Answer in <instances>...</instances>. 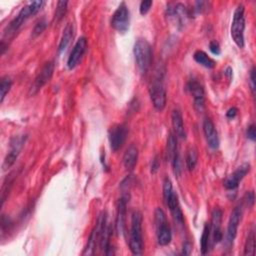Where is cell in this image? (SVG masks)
Here are the masks:
<instances>
[{"instance_id":"cell-37","label":"cell","mask_w":256,"mask_h":256,"mask_svg":"<svg viewBox=\"0 0 256 256\" xmlns=\"http://www.w3.org/2000/svg\"><path fill=\"white\" fill-rule=\"evenodd\" d=\"M246 196H247V204L248 205H253V203H254V199H255V197H254V193L251 191V192H248L247 194H246Z\"/></svg>"},{"instance_id":"cell-32","label":"cell","mask_w":256,"mask_h":256,"mask_svg":"<svg viewBox=\"0 0 256 256\" xmlns=\"http://www.w3.org/2000/svg\"><path fill=\"white\" fill-rule=\"evenodd\" d=\"M209 49L211 51L212 54L214 55H219L221 53V49H220V45L216 40H212L209 43Z\"/></svg>"},{"instance_id":"cell-20","label":"cell","mask_w":256,"mask_h":256,"mask_svg":"<svg viewBox=\"0 0 256 256\" xmlns=\"http://www.w3.org/2000/svg\"><path fill=\"white\" fill-rule=\"evenodd\" d=\"M138 160V148L131 144L125 151L123 155V165L128 171L134 170Z\"/></svg>"},{"instance_id":"cell-9","label":"cell","mask_w":256,"mask_h":256,"mask_svg":"<svg viewBox=\"0 0 256 256\" xmlns=\"http://www.w3.org/2000/svg\"><path fill=\"white\" fill-rule=\"evenodd\" d=\"M54 73V63L52 61L46 62L44 64V66L41 68L40 72L37 74V76L35 77L31 87L29 88V96H33L36 93L39 92V90L50 81V79L52 78Z\"/></svg>"},{"instance_id":"cell-14","label":"cell","mask_w":256,"mask_h":256,"mask_svg":"<svg viewBox=\"0 0 256 256\" xmlns=\"http://www.w3.org/2000/svg\"><path fill=\"white\" fill-rule=\"evenodd\" d=\"M250 171V164L244 163L236 168V170L230 174L224 181V187L227 190H234L239 186V183L243 180V178L249 173Z\"/></svg>"},{"instance_id":"cell-17","label":"cell","mask_w":256,"mask_h":256,"mask_svg":"<svg viewBox=\"0 0 256 256\" xmlns=\"http://www.w3.org/2000/svg\"><path fill=\"white\" fill-rule=\"evenodd\" d=\"M128 194H123L119 201H118V207H117V217H116V231L118 235H122L124 233L125 229V219H126V207L127 202L129 201Z\"/></svg>"},{"instance_id":"cell-11","label":"cell","mask_w":256,"mask_h":256,"mask_svg":"<svg viewBox=\"0 0 256 256\" xmlns=\"http://www.w3.org/2000/svg\"><path fill=\"white\" fill-rule=\"evenodd\" d=\"M242 212L243 208L241 205L236 206L233 211L231 212L229 221H228V226H227V232H226V244L227 245H232L234 239L237 236V230L239 223L241 221L242 217Z\"/></svg>"},{"instance_id":"cell-26","label":"cell","mask_w":256,"mask_h":256,"mask_svg":"<svg viewBox=\"0 0 256 256\" xmlns=\"http://www.w3.org/2000/svg\"><path fill=\"white\" fill-rule=\"evenodd\" d=\"M254 251H255V233H254V230H251L245 242L244 255H253Z\"/></svg>"},{"instance_id":"cell-25","label":"cell","mask_w":256,"mask_h":256,"mask_svg":"<svg viewBox=\"0 0 256 256\" xmlns=\"http://www.w3.org/2000/svg\"><path fill=\"white\" fill-rule=\"evenodd\" d=\"M186 166H187V169L189 171H192L196 164H197V161H198V154H197V151L196 149L194 148H189L187 153H186Z\"/></svg>"},{"instance_id":"cell-21","label":"cell","mask_w":256,"mask_h":256,"mask_svg":"<svg viewBox=\"0 0 256 256\" xmlns=\"http://www.w3.org/2000/svg\"><path fill=\"white\" fill-rule=\"evenodd\" d=\"M74 35V25L73 23H68L62 33V37L60 39L59 45H58V52L62 53L66 50V48L68 47L70 41L72 40Z\"/></svg>"},{"instance_id":"cell-3","label":"cell","mask_w":256,"mask_h":256,"mask_svg":"<svg viewBox=\"0 0 256 256\" xmlns=\"http://www.w3.org/2000/svg\"><path fill=\"white\" fill-rule=\"evenodd\" d=\"M129 248L134 255H140L143 253L144 243L142 236V214L139 211H134L132 213Z\"/></svg>"},{"instance_id":"cell-36","label":"cell","mask_w":256,"mask_h":256,"mask_svg":"<svg viewBox=\"0 0 256 256\" xmlns=\"http://www.w3.org/2000/svg\"><path fill=\"white\" fill-rule=\"evenodd\" d=\"M192 249V245L190 242H185L183 245V250H182V254L184 255H189Z\"/></svg>"},{"instance_id":"cell-22","label":"cell","mask_w":256,"mask_h":256,"mask_svg":"<svg viewBox=\"0 0 256 256\" xmlns=\"http://www.w3.org/2000/svg\"><path fill=\"white\" fill-rule=\"evenodd\" d=\"M193 58H194V60H195L198 64H200V65H202L203 67L208 68V69H212V68H214L215 65H216L215 60H213L210 56H208V54H207L206 52H204V51H202V50H197V51H195L194 54H193Z\"/></svg>"},{"instance_id":"cell-7","label":"cell","mask_w":256,"mask_h":256,"mask_svg":"<svg viewBox=\"0 0 256 256\" xmlns=\"http://www.w3.org/2000/svg\"><path fill=\"white\" fill-rule=\"evenodd\" d=\"M149 96H150L152 105L155 108V110L161 112L166 106L167 93H166V89H165V86L163 84L160 74L152 82V84L149 88Z\"/></svg>"},{"instance_id":"cell-23","label":"cell","mask_w":256,"mask_h":256,"mask_svg":"<svg viewBox=\"0 0 256 256\" xmlns=\"http://www.w3.org/2000/svg\"><path fill=\"white\" fill-rule=\"evenodd\" d=\"M166 153H167V159L170 161V163L175 158V156L177 154H179L178 145H177V138L174 135V133H169V136L167 138Z\"/></svg>"},{"instance_id":"cell-33","label":"cell","mask_w":256,"mask_h":256,"mask_svg":"<svg viewBox=\"0 0 256 256\" xmlns=\"http://www.w3.org/2000/svg\"><path fill=\"white\" fill-rule=\"evenodd\" d=\"M250 86H251V91H252V94L255 95V68L252 67L251 71H250Z\"/></svg>"},{"instance_id":"cell-4","label":"cell","mask_w":256,"mask_h":256,"mask_svg":"<svg viewBox=\"0 0 256 256\" xmlns=\"http://www.w3.org/2000/svg\"><path fill=\"white\" fill-rule=\"evenodd\" d=\"M244 31H245V8L243 4H239L233 13L230 34H231L232 40L234 41L236 46L240 49L243 48L245 45Z\"/></svg>"},{"instance_id":"cell-10","label":"cell","mask_w":256,"mask_h":256,"mask_svg":"<svg viewBox=\"0 0 256 256\" xmlns=\"http://www.w3.org/2000/svg\"><path fill=\"white\" fill-rule=\"evenodd\" d=\"M128 134V129L125 124H117L109 130V144L112 151H118L124 144Z\"/></svg>"},{"instance_id":"cell-15","label":"cell","mask_w":256,"mask_h":256,"mask_svg":"<svg viewBox=\"0 0 256 256\" xmlns=\"http://www.w3.org/2000/svg\"><path fill=\"white\" fill-rule=\"evenodd\" d=\"M25 139H26V137H23V136L15 137L12 139L11 145H10V150H9L8 154L6 155L4 162H3V166H2L3 170L9 169L15 163V161L21 151V148L25 142Z\"/></svg>"},{"instance_id":"cell-27","label":"cell","mask_w":256,"mask_h":256,"mask_svg":"<svg viewBox=\"0 0 256 256\" xmlns=\"http://www.w3.org/2000/svg\"><path fill=\"white\" fill-rule=\"evenodd\" d=\"M67 5H68V1H58L55 14H54V22L58 23L59 21L62 20V18L67 12Z\"/></svg>"},{"instance_id":"cell-31","label":"cell","mask_w":256,"mask_h":256,"mask_svg":"<svg viewBox=\"0 0 256 256\" xmlns=\"http://www.w3.org/2000/svg\"><path fill=\"white\" fill-rule=\"evenodd\" d=\"M246 136L248 139H250L251 141H255L256 139V127L254 123H251L246 130Z\"/></svg>"},{"instance_id":"cell-2","label":"cell","mask_w":256,"mask_h":256,"mask_svg":"<svg viewBox=\"0 0 256 256\" xmlns=\"http://www.w3.org/2000/svg\"><path fill=\"white\" fill-rule=\"evenodd\" d=\"M45 4L44 1L38 0V1H33L24 6L18 13V15L9 23L5 30V35L6 36H11L14 35L15 32L18 31V29L22 26V24L31 16L36 15L42 8V6Z\"/></svg>"},{"instance_id":"cell-18","label":"cell","mask_w":256,"mask_h":256,"mask_svg":"<svg viewBox=\"0 0 256 256\" xmlns=\"http://www.w3.org/2000/svg\"><path fill=\"white\" fill-rule=\"evenodd\" d=\"M203 133L208 146L211 149H217L219 147V137L214 123L211 119L206 118L203 122Z\"/></svg>"},{"instance_id":"cell-19","label":"cell","mask_w":256,"mask_h":256,"mask_svg":"<svg viewBox=\"0 0 256 256\" xmlns=\"http://www.w3.org/2000/svg\"><path fill=\"white\" fill-rule=\"evenodd\" d=\"M171 123L174 130V135L179 139H186V130L183 122V117L179 109H174L171 113Z\"/></svg>"},{"instance_id":"cell-12","label":"cell","mask_w":256,"mask_h":256,"mask_svg":"<svg viewBox=\"0 0 256 256\" xmlns=\"http://www.w3.org/2000/svg\"><path fill=\"white\" fill-rule=\"evenodd\" d=\"M186 88L193 96V103L195 109L199 112L203 111L205 107V93L202 84L199 81L192 79L187 83Z\"/></svg>"},{"instance_id":"cell-28","label":"cell","mask_w":256,"mask_h":256,"mask_svg":"<svg viewBox=\"0 0 256 256\" xmlns=\"http://www.w3.org/2000/svg\"><path fill=\"white\" fill-rule=\"evenodd\" d=\"M11 86H12V81L8 76H4V77L1 78V83H0V91H1L0 102L1 103L4 101V98L6 97L8 92L10 91Z\"/></svg>"},{"instance_id":"cell-6","label":"cell","mask_w":256,"mask_h":256,"mask_svg":"<svg viewBox=\"0 0 256 256\" xmlns=\"http://www.w3.org/2000/svg\"><path fill=\"white\" fill-rule=\"evenodd\" d=\"M154 221L158 244L161 246L168 245L172 240V233L166 218V214L159 207L156 208L154 212Z\"/></svg>"},{"instance_id":"cell-16","label":"cell","mask_w":256,"mask_h":256,"mask_svg":"<svg viewBox=\"0 0 256 256\" xmlns=\"http://www.w3.org/2000/svg\"><path fill=\"white\" fill-rule=\"evenodd\" d=\"M221 220L222 211L219 208H215L212 212V224H210V240L212 245L219 243L223 238V234L221 231Z\"/></svg>"},{"instance_id":"cell-34","label":"cell","mask_w":256,"mask_h":256,"mask_svg":"<svg viewBox=\"0 0 256 256\" xmlns=\"http://www.w3.org/2000/svg\"><path fill=\"white\" fill-rule=\"evenodd\" d=\"M237 113H238V109H237L236 107H231V108H229V109L227 110V112H226V117L229 118V119H233V118L236 117Z\"/></svg>"},{"instance_id":"cell-29","label":"cell","mask_w":256,"mask_h":256,"mask_svg":"<svg viewBox=\"0 0 256 256\" xmlns=\"http://www.w3.org/2000/svg\"><path fill=\"white\" fill-rule=\"evenodd\" d=\"M46 26H47V22H46L44 19L38 21V22L36 23V25L34 26V28H33V31H32L33 36H38V35H40V34L45 30Z\"/></svg>"},{"instance_id":"cell-30","label":"cell","mask_w":256,"mask_h":256,"mask_svg":"<svg viewBox=\"0 0 256 256\" xmlns=\"http://www.w3.org/2000/svg\"><path fill=\"white\" fill-rule=\"evenodd\" d=\"M152 5H153V2H152L151 0H144V1H141L140 6H139L140 14H141V15L147 14V13L150 11Z\"/></svg>"},{"instance_id":"cell-8","label":"cell","mask_w":256,"mask_h":256,"mask_svg":"<svg viewBox=\"0 0 256 256\" xmlns=\"http://www.w3.org/2000/svg\"><path fill=\"white\" fill-rule=\"evenodd\" d=\"M130 12L127 5L122 2L111 17V26L119 33H125L129 29Z\"/></svg>"},{"instance_id":"cell-1","label":"cell","mask_w":256,"mask_h":256,"mask_svg":"<svg viewBox=\"0 0 256 256\" xmlns=\"http://www.w3.org/2000/svg\"><path fill=\"white\" fill-rule=\"evenodd\" d=\"M163 197H164L167 207L169 208V210L173 216L175 223L179 226H183L184 225V215L180 208L178 195L176 194V192H174L172 182L168 177H166L163 181Z\"/></svg>"},{"instance_id":"cell-24","label":"cell","mask_w":256,"mask_h":256,"mask_svg":"<svg viewBox=\"0 0 256 256\" xmlns=\"http://www.w3.org/2000/svg\"><path fill=\"white\" fill-rule=\"evenodd\" d=\"M210 244H211V240H210V224L206 223V224L204 225L203 232H202L201 239H200V250H201V254L205 255L206 253H208Z\"/></svg>"},{"instance_id":"cell-5","label":"cell","mask_w":256,"mask_h":256,"mask_svg":"<svg viewBox=\"0 0 256 256\" xmlns=\"http://www.w3.org/2000/svg\"><path fill=\"white\" fill-rule=\"evenodd\" d=\"M133 54L139 71L142 74L146 73L152 61V49L149 42L145 39L136 40L133 47Z\"/></svg>"},{"instance_id":"cell-13","label":"cell","mask_w":256,"mask_h":256,"mask_svg":"<svg viewBox=\"0 0 256 256\" xmlns=\"http://www.w3.org/2000/svg\"><path fill=\"white\" fill-rule=\"evenodd\" d=\"M87 49V39L85 37H80L74 44L70 55L67 60V67L69 69H74L81 61L84 53Z\"/></svg>"},{"instance_id":"cell-35","label":"cell","mask_w":256,"mask_h":256,"mask_svg":"<svg viewBox=\"0 0 256 256\" xmlns=\"http://www.w3.org/2000/svg\"><path fill=\"white\" fill-rule=\"evenodd\" d=\"M159 167H160V163H159V160H158V158H157V156H156V157L153 159V161H152L151 172H152V173H156L157 170L159 169Z\"/></svg>"}]
</instances>
